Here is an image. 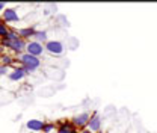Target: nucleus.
I'll return each mask as SVG.
<instances>
[{
    "label": "nucleus",
    "instance_id": "obj_8",
    "mask_svg": "<svg viewBox=\"0 0 157 133\" xmlns=\"http://www.w3.org/2000/svg\"><path fill=\"white\" fill-rule=\"evenodd\" d=\"M88 129L91 130L92 133H98L101 130V118L97 112L91 115V119H89V124H88Z\"/></svg>",
    "mask_w": 157,
    "mask_h": 133
},
{
    "label": "nucleus",
    "instance_id": "obj_13",
    "mask_svg": "<svg viewBox=\"0 0 157 133\" xmlns=\"http://www.w3.org/2000/svg\"><path fill=\"white\" fill-rule=\"evenodd\" d=\"M32 39H33V41H36V42L44 44V45L48 42V39H47V32H45V30H36Z\"/></svg>",
    "mask_w": 157,
    "mask_h": 133
},
{
    "label": "nucleus",
    "instance_id": "obj_21",
    "mask_svg": "<svg viewBox=\"0 0 157 133\" xmlns=\"http://www.w3.org/2000/svg\"><path fill=\"white\" fill-rule=\"evenodd\" d=\"M70 133H80V132H78L77 129H74V130H73V132H70Z\"/></svg>",
    "mask_w": 157,
    "mask_h": 133
},
{
    "label": "nucleus",
    "instance_id": "obj_3",
    "mask_svg": "<svg viewBox=\"0 0 157 133\" xmlns=\"http://www.w3.org/2000/svg\"><path fill=\"white\" fill-rule=\"evenodd\" d=\"M44 47H45V52L50 53V55H53V56H60V55H63V52H65V45H63V42H60V41H58V39H52V41H48Z\"/></svg>",
    "mask_w": 157,
    "mask_h": 133
},
{
    "label": "nucleus",
    "instance_id": "obj_17",
    "mask_svg": "<svg viewBox=\"0 0 157 133\" xmlns=\"http://www.w3.org/2000/svg\"><path fill=\"white\" fill-rule=\"evenodd\" d=\"M5 74H6V67L0 64V76H5Z\"/></svg>",
    "mask_w": 157,
    "mask_h": 133
},
{
    "label": "nucleus",
    "instance_id": "obj_22",
    "mask_svg": "<svg viewBox=\"0 0 157 133\" xmlns=\"http://www.w3.org/2000/svg\"><path fill=\"white\" fill-rule=\"evenodd\" d=\"M0 64H2V56H0Z\"/></svg>",
    "mask_w": 157,
    "mask_h": 133
},
{
    "label": "nucleus",
    "instance_id": "obj_20",
    "mask_svg": "<svg viewBox=\"0 0 157 133\" xmlns=\"http://www.w3.org/2000/svg\"><path fill=\"white\" fill-rule=\"evenodd\" d=\"M3 52H5V47H3V45H2V44H0V56H2V55H3Z\"/></svg>",
    "mask_w": 157,
    "mask_h": 133
},
{
    "label": "nucleus",
    "instance_id": "obj_2",
    "mask_svg": "<svg viewBox=\"0 0 157 133\" xmlns=\"http://www.w3.org/2000/svg\"><path fill=\"white\" fill-rule=\"evenodd\" d=\"M0 44H2L5 49H8V50H11V52H14V53H17V55H21V53H24V52H26L27 41H24L23 38H18V39H0Z\"/></svg>",
    "mask_w": 157,
    "mask_h": 133
},
{
    "label": "nucleus",
    "instance_id": "obj_15",
    "mask_svg": "<svg viewBox=\"0 0 157 133\" xmlns=\"http://www.w3.org/2000/svg\"><path fill=\"white\" fill-rule=\"evenodd\" d=\"M55 129H56L55 123H45L44 124V129H42V133H52Z\"/></svg>",
    "mask_w": 157,
    "mask_h": 133
},
{
    "label": "nucleus",
    "instance_id": "obj_12",
    "mask_svg": "<svg viewBox=\"0 0 157 133\" xmlns=\"http://www.w3.org/2000/svg\"><path fill=\"white\" fill-rule=\"evenodd\" d=\"M15 64H17V57H14L12 55H6V53L2 55V65H5L6 68L8 67H12L14 68V67H17Z\"/></svg>",
    "mask_w": 157,
    "mask_h": 133
},
{
    "label": "nucleus",
    "instance_id": "obj_11",
    "mask_svg": "<svg viewBox=\"0 0 157 133\" xmlns=\"http://www.w3.org/2000/svg\"><path fill=\"white\" fill-rule=\"evenodd\" d=\"M76 127L73 126L71 121H59L58 123V133H70L73 132Z\"/></svg>",
    "mask_w": 157,
    "mask_h": 133
},
{
    "label": "nucleus",
    "instance_id": "obj_24",
    "mask_svg": "<svg viewBox=\"0 0 157 133\" xmlns=\"http://www.w3.org/2000/svg\"><path fill=\"white\" fill-rule=\"evenodd\" d=\"M30 133H35V132H30Z\"/></svg>",
    "mask_w": 157,
    "mask_h": 133
},
{
    "label": "nucleus",
    "instance_id": "obj_23",
    "mask_svg": "<svg viewBox=\"0 0 157 133\" xmlns=\"http://www.w3.org/2000/svg\"><path fill=\"white\" fill-rule=\"evenodd\" d=\"M98 133H103V132H101V130H100V132H98Z\"/></svg>",
    "mask_w": 157,
    "mask_h": 133
},
{
    "label": "nucleus",
    "instance_id": "obj_10",
    "mask_svg": "<svg viewBox=\"0 0 157 133\" xmlns=\"http://www.w3.org/2000/svg\"><path fill=\"white\" fill-rule=\"evenodd\" d=\"M20 35V38H23L24 41H30V38H33V35H35V32H36V29H35V26H30V27H23V29H18L17 30Z\"/></svg>",
    "mask_w": 157,
    "mask_h": 133
},
{
    "label": "nucleus",
    "instance_id": "obj_14",
    "mask_svg": "<svg viewBox=\"0 0 157 133\" xmlns=\"http://www.w3.org/2000/svg\"><path fill=\"white\" fill-rule=\"evenodd\" d=\"M9 27H8V24L3 21V20L0 18V39H5L8 37V33H9Z\"/></svg>",
    "mask_w": 157,
    "mask_h": 133
},
{
    "label": "nucleus",
    "instance_id": "obj_18",
    "mask_svg": "<svg viewBox=\"0 0 157 133\" xmlns=\"http://www.w3.org/2000/svg\"><path fill=\"white\" fill-rule=\"evenodd\" d=\"M6 9V5H5V2H0V12H3Z\"/></svg>",
    "mask_w": 157,
    "mask_h": 133
},
{
    "label": "nucleus",
    "instance_id": "obj_5",
    "mask_svg": "<svg viewBox=\"0 0 157 133\" xmlns=\"http://www.w3.org/2000/svg\"><path fill=\"white\" fill-rule=\"evenodd\" d=\"M44 52H45V47H44V44L36 42V41H33V39L27 41V45H26V53H29V55H32V56L41 57Z\"/></svg>",
    "mask_w": 157,
    "mask_h": 133
},
{
    "label": "nucleus",
    "instance_id": "obj_6",
    "mask_svg": "<svg viewBox=\"0 0 157 133\" xmlns=\"http://www.w3.org/2000/svg\"><path fill=\"white\" fill-rule=\"evenodd\" d=\"M0 18L8 24V23H17L20 20V17H18V12H17L15 8H6V9L2 12V17H0Z\"/></svg>",
    "mask_w": 157,
    "mask_h": 133
},
{
    "label": "nucleus",
    "instance_id": "obj_1",
    "mask_svg": "<svg viewBox=\"0 0 157 133\" xmlns=\"http://www.w3.org/2000/svg\"><path fill=\"white\" fill-rule=\"evenodd\" d=\"M17 62H20V65L24 68V71L27 74L36 71L39 67H41V57L32 56L29 53H21V55H17Z\"/></svg>",
    "mask_w": 157,
    "mask_h": 133
},
{
    "label": "nucleus",
    "instance_id": "obj_19",
    "mask_svg": "<svg viewBox=\"0 0 157 133\" xmlns=\"http://www.w3.org/2000/svg\"><path fill=\"white\" fill-rule=\"evenodd\" d=\"M78 132H80V133H92L89 129H88V127H86V129H83V130H78Z\"/></svg>",
    "mask_w": 157,
    "mask_h": 133
},
{
    "label": "nucleus",
    "instance_id": "obj_16",
    "mask_svg": "<svg viewBox=\"0 0 157 133\" xmlns=\"http://www.w3.org/2000/svg\"><path fill=\"white\" fill-rule=\"evenodd\" d=\"M20 38V35H18V32L15 30V29H11L9 30V33H8V37L5 39H18Z\"/></svg>",
    "mask_w": 157,
    "mask_h": 133
},
{
    "label": "nucleus",
    "instance_id": "obj_4",
    "mask_svg": "<svg viewBox=\"0 0 157 133\" xmlns=\"http://www.w3.org/2000/svg\"><path fill=\"white\" fill-rule=\"evenodd\" d=\"M89 119H91V114H89V112H82V114L73 116L71 123H73V126H74L77 130H83V129L88 127Z\"/></svg>",
    "mask_w": 157,
    "mask_h": 133
},
{
    "label": "nucleus",
    "instance_id": "obj_9",
    "mask_svg": "<svg viewBox=\"0 0 157 133\" xmlns=\"http://www.w3.org/2000/svg\"><path fill=\"white\" fill-rule=\"evenodd\" d=\"M44 121L42 119H29L27 123H26V127L30 130V132H42V129H44Z\"/></svg>",
    "mask_w": 157,
    "mask_h": 133
},
{
    "label": "nucleus",
    "instance_id": "obj_7",
    "mask_svg": "<svg viewBox=\"0 0 157 133\" xmlns=\"http://www.w3.org/2000/svg\"><path fill=\"white\" fill-rule=\"evenodd\" d=\"M27 76V73L24 71V68L20 65V67H14L9 73H8V79L11 82H21L24 77Z\"/></svg>",
    "mask_w": 157,
    "mask_h": 133
}]
</instances>
